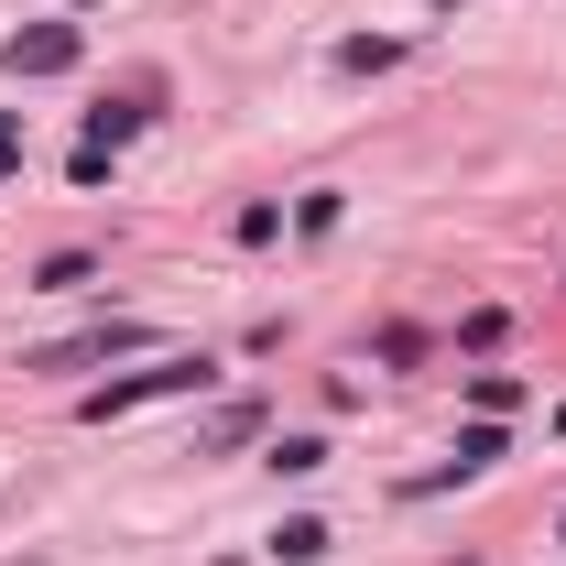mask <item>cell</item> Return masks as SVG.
<instances>
[{
  "mask_svg": "<svg viewBox=\"0 0 566 566\" xmlns=\"http://www.w3.org/2000/svg\"><path fill=\"white\" fill-rule=\"evenodd\" d=\"M491 458H501V424L480 415V424H469V436H458V469H447V480H480V469H491Z\"/></svg>",
  "mask_w": 566,
  "mask_h": 566,
  "instance_id": "obj_6",
  "label": "cell"
},
{
  "mask_svg": "<svg viewBox=\"0 0 566 566\" xmlns=\"http://www.w3.org/2000/svg\"><path fill=\"white\" fill-rule=\"evenodd\" d=\"M120 349H153V327L109 316V327H87V338H66V349H33L22 370H98V359H120Z\"/></svg>",
  "mask_w": 566,
  "mask_h": 566,
  "instance_id": "obj_2",
  "label": "cell"
},
{
  "mask_svg": "<svg viewBox=\"0 0 566 566\" xmlns=\"http://www.w3.org/2000/svg\"><path fill=\"white\" fill-rule=\"evenodd\" d=\"M164 392H208V349H164L153 370H132V381H98V392H87V424H120V415H142V403H164Z\"/></svg>",
  "mask_w": 566,
  "mask_h": 566,
  "instance_id": "obj_1",
  "label": "cell"
},
{
  "mask_svg": "<svg viewBox=\"0 0 566 566\" xmlns=\"http://www.w3.org/2000/svg\"><path fill=\"white\" fill-rule=\"evenodd\" d=\"M273 556H283V566L327 556V523H316V512H294V523H283V534H273Z\"/></svg>",
  "mask_w": 566,
  "mask_h": 566,
  "instance_id": "obj_7",
  "label": "cell"
},
{
  "mask_svg": "<svg viewBox=\"0 0 566 566\" xmlns=\"http://www.w3.org/2000/svg\"><path fill=\"white\" fill-rule=\"evenodd\" d=\"M556 534H566V523H556Z\"/></svg>",
  "mask_w": 566,
  "mask_h": 566,
  "instance_id": "obj_11",
  "label": "cell"
},
{
  "mask_svg": "<svg viewBox=\"0 0 566 566\" xmlns=\"http://www.w3.org/2000/svg\"><path fill=\"white\" fill-rule=\"evenodd\" d=\"M87 44H76V22H33V33H11V76H66Z\"/></svg>",
  "mask_w": 566,
  "mask_h": 566,
  "instance_id": "obj_3",
  "label": "cell"
},
{
  "mask_svg": "<svg viewBox=\"0 0 566 566\" xmlns=\"http://www.w3.org/2000/svg\"><path fill=\"white\" fill-rule=\"evenodd\" d=\"M327 469V436H283L273 447V480H316Z\"/></svg>",
  "mask_w": 566,
  "mask_h": 566,
  "instance_id": "obj_5",
  "label": "cell"
},
{
  "mask_svg": "<svg viewBox=\"0 0 566 566\" xmlns=\"http://www.w3.org/2000/svg\"><path fill=\"white\" fill-rule=\"evenodd\" d=\"M132 132H142V109H132V98H98V109H87V153H120Z\"/></svg>",
  "mask_w": 566,
  "mask_h": 566,
  "instance_id": "obj_4",
  "label": "cell"
},
{
  "mask_svg": "<svg viewBox=\"0 0 566 566\" xmlns=\"http://www.w3.org/2000/svg\"><path fill=\"white\" fill-rule=\"evenodd\" d=\"M469 403H480V415H512V403H523V381H512V370H480V381H469Z\"/></svg>",
  "mask_w": 566,
  "mask_h": 566,
  "instance_id": "obj_8",
  "label": "cell"
},
{
  "mask_svg": "<svg viewBox=\"0 0 566 566\" xmlns=\"http://www.w3.org/2000/svg\"><path fill=\"white\" fill-rule=\"evenodd\" d=\"M33 283H44V294H76V283H98V262H87V251H55Z\"/></svg>",
  "mask_w": 566,
  "mask_h": 566,
  "instance_id": "obj_9",
  "label": "cell"
},
{
  "mask_svg": "<svg viewBox=\"0 0 566 566\" xmlns=\"http://www.w3.org/2000/svg\"><path fill=\"white\" fill-rule=\"evenodd\" d=\"M22 175V132H11V109H0V186Z\"/></svg>",
  "mask_w": 566,
  "mask_h": 566,
  "instance_id": "obj_10",
  "label": "cell"
}]
</instances>
